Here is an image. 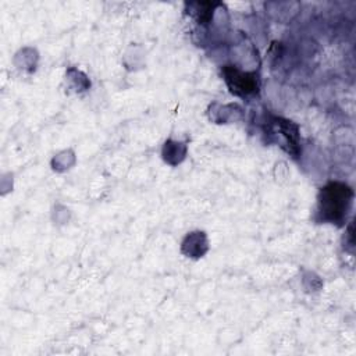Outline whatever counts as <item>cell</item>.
Returning a JSON list of instances; mask_svg holds the SVG:
<instances>
[{
	"instance_id": "obj_1",
	"label": "cell",
	"mask_w": 356,
	"mask_h": 356,
	"mask_svg": "<svg viewBox=\"0 0 356 356\" xmlns=\"http://www.w3.org/2000/svg\"><path fill=\"white\" fill-rule=\"evenodd\" d=\"M352 192L348 186L341 184H331L321 191L320 207L325 218L331 221L341 220L350 203Z\"/></svg>"
},
{
	"instance_id": "obj_2",
	"label": "cell",
	"mask_w": 356,
	"mask_h": 356,
	"mask_svg": "<svg viewBox=\"0 0 356 356\" xmlns=\"http://www.w3.org/2000/svg\"><path fill=\"white\" fill-rule=\"evenodd\" d=\"M225 81L231 90L238 95H246L253 92L257 88V83L254 81V76L250 74H243L235 68L227 67L224 70Z\"/></svg>"
}]
</instances>
